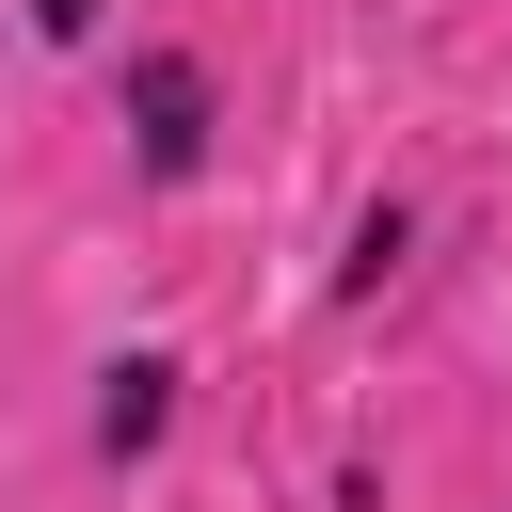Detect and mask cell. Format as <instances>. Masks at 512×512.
Wrapping results in <instances>:
<instances>
[{"label": "cell", "mask_w": 512, "mask_h": 512, "mask_svg": "<svg viewBox=\"0 0 512 512\" xmlns=\"http://www.w3.org/2000/svg\"><path fill=\"white\" fill-rule=\"evenodd\" d=\"M96 112H112V160H128V192H208L224 176V144H240V64H224V32H192V16H128L96 64Z\"/></svg>", "instance_id": "1"}, {"label": "cell", "mask_w": 512, "mask_h": 512, "mask_svg": "<svg viewBox=\"0 0 512 512\" xmlns=\"http://www.w3.org/2000/svg\"><path fill=\"white\" fill-rule=\"evenodd\" d=\"M176 448H192V352L176 336H112L80 368V464L96 480H160Z\"/></svg>", "instance_id": "2"}, {"label": "cell", "mask_w": 512, "mask_h": 512, "mask_svg": "<svg viewBox=\"0 0 512 512\" xmlns=\"http://www.w3.org/2000/svg\"><path fill=\"white\" fill-rule=\"evenodd\" d=\"M416 240H432V192H416V176L352 192V208H336V304H384V288L416 272Z\"/></svg>", "instance_id": "3"}, {"label": "cell", "mask_w": 512, "mask_h": 512, "mask_svg": "<svg viewBox=\"0 0 512 512\" xmlns=\"http://www.w3.org/2000/svg\"><path fill=\"white\" fill-rule=\"evenodd\" d=\"M112 32H128V0H16V48L32 64H96Z\"/></svg>", "instance_id": "4"}]
</instances>
